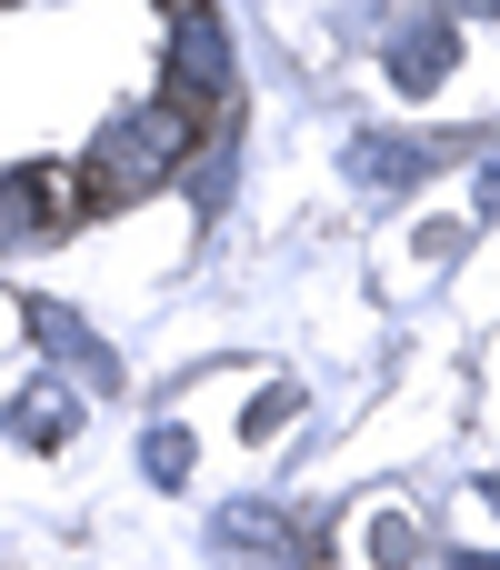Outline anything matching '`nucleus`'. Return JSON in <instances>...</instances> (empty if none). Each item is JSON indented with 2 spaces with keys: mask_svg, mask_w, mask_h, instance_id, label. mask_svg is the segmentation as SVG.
<instances>
[{
  "mask_svg": "<svg viewBox=\"0 0 500 570\" xmlns=\"http://www.w3.org/2000/svg\"><path fill=\"white\" fill-rule=\"evenodd\" d=\"M200 150V120L180 110V100H140V110H120L90 150H80V210H120V200H140V190H160L180 160Z\"/></svg>",
  "mask_w": 500,
  "mask_h": 570,
  "instance_id": "f257e3e1",
  "label": "nucleus"
},
{
  "mask_svg": "<svg viewBox=\"0 0 500 570\" xmlns=\"http://www.w3.org/2000/svg\"><path fill=\"white\" fill-rule=\"evenodd\" d=\"M170 100L210 130L241 110V60H231V30L200 10V20H170Z\"/></svg>",
  "mask_w": 500,
  "mask_h": 570,
  "instance_id": "f03ea898",
  "label": "nucleus"
},
{
  "mask_svg": "<svg viewBox=\"0 0 500 570\" xmlns=\"http://www.w3.org/2000/svg\"><path fill=\"white\" fill-rule=\"evenodd\" d=\"M60 220H80V180L70 170H0V250H30V240H50Z\"/></svg>",
  "mask_w": 500,
  "mask_h": 570,
  "instance_id": "7ed1b4c3",
  "label": "nucleus"
},
{
  "mask_svg": "<svg viewBox=\"0 0 500 570\" xmlns=\"http://www.w3.org/2000/svg\"><path fill=\"white\" fill-rule=\"evenodd\" d=\"M231 561H251V570H311L321 561V531H301V521H281V511H220V531H210Z\"/></svg>",
  "mask_w": 500,
  "mask_h": 570,
  "instance_id": "20e7f679",
  "label": "nucleus"
},
{
  "mask_svg": "<svg viewBox=\"0 0 500 570\" xmlns=\"http://www.w3.org/2000/svg\"><path fill=\"white\" fill-rule=\"evenodd\" d=\"M391 90H441L451 80V60H461V20L451 10H421V20H401L391 30Z\"/></svg>",
  "mask_w": 500,
  "mask_h": 570,
  "instance_id": "39448f33",
  "label": "nucleus"
},
{
  "mask_svg": "<svg viewBox=\"0 0 500 570\" xmlns=\"http://www.w3.org/2000/svg\"><path fill=\"white\" fill-rule=\"evenodd\" d=\"M20 321L40 331V351H50V361H60L80 391H120V361L90 341V321H80V311H60V301H20Z\"/></svg>",
  "mask_w": 500,
  "mask_h": 570,
  "instance_id": "423d86ee",
  "label": "nucleus"
},
{
  "mask_svg": "<svg viewBox=\"0 0 500 570\" xmlns=\"http://www.w3.org/2000/svg\"><path fill=\"white\" fill-rule=\"evenodd\" d=\"M431 160H441V150L411 140V130H361V140H351V180H371V190H411Z\"/></svg>",
  "mask_w": 500,
  "mask_h": 570,
  "instance_id": "0eeeda50",
  "label": "nucleus"
},
{
  "mask_svg": "<svg viewBox=\"0 0 500 570\" xmlns=\"http://www.w3.org/2000/svg\"><path fill=\"white\" fill-rule=\"evenodd\" d=\"M70 431H80V411H70L60 391H20V401H10V441H30V451H60Z\"/></svg>",
  "mask_w": 500,
  "mask_h": 570,
  "instance_id": "6e6552de",
  "label": "nucleus"
},
{
  "mask_svg": "<svg viewBox=\"0 0 500 570\" xmlns=\"http://www.w3.org/2000/svg\"><path fill=\"white\" fill-rule=\"evenodd\" d=\"M361 551H371V570H411V561H421V521H401V511H381V521L361 531Z\"/></svg>",
  "mask_w": 500,
  "mask_h": 570,
  "instance_id": "1a4fd4ad",
  "label": "nucleus"
},
{
  "mask_svg": "<svg viewBox=\"0 0 500 570\" xmlns=\"http://www.w3.org/2000/svg\"><path fill=\"white\" fill-rule=\"evenodd\" d=\"M140 471H150L160 491H180V481H190V431H180V421H160V431L140 441Z\"/></svg>",
  "mask_w": 500,
  "mask_h": 570,
  "instance_id": "9d476101",
  "label": "nucleus"
},
{
  "mask_svg": "<svg viewBox=\"0 0 500 570\" xmlns=\"http://www.w3.org/2000/svg\"><path fill=\"white\" fill-rule=\"evenodd\" d=\"M291 411H301V391H271V401H261V411H251V441H271V431H281V421H291Z\"/></svg>",
  "mask_w": 500,
  "mask_h": 570,
  "instance_id": "9b49d317",
  "label": "nucleus"
},
{
  "mask_svg": "<svg viewBox=\"0 0 500 570\" xmlns=\"http://www.w3.org/2000/svg\"><path fill=\"white\" fill-rule=\"evenodd\" d=\"M461 570H500V551H461Z\"/></svg>",
  "mask_w": 500,
  "mask_h": 570,
  "instance_id": "f8f14e48",
  "label": "nucleus"
},
{
  "mask_svg": "<svg viewBox=\"0 0 500 570\" xmlns=\"http://www.w3.org/2000/svg\"><path fill=\"white\" fill-rule=\"evenodd\" d=\"M200 10H210V0H170V20H200Z\"/></svg>",
  "mask_w": 500,
  "mask_h": 570,
  "instance_id": "ddd939ff",
  "label": "nucleus"
},
{
  "mask_svg": "<svg viewBox=\"0 0 500 570\" xmlns=\"http://www.w3.org/2000/svg\"><path fill=\"white\" fill-rule=\"evenodd\" d=\"M441 10H451V20H461V10H500V0H441Z\"/></svg>",
  "mask_w": 500,
  "mask_h": 570,
  "instance_id": "4468645a",
  "label": "nucleus"
}]
</instances>
